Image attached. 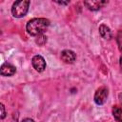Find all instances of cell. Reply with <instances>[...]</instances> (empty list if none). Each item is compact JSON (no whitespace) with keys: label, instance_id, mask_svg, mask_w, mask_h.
<instances>
[{"label":"cell","instance_id":"6da1fadb","mask_svg":"<svg viewBox=\"0 0 122 122\" xmlns=\"http://www.w3.org/2000/svg\"><path fill=\"white\" fill-rule=\"evenodd\" d=\"M49 26H50V20L49 19L32 18L27 23L26 30L30 35L39 36V35H42L48 30Z\"/></svg>","mask_w":122,"mask_h":122},{"label":"cell","instance_id":"7a4b0ae2","mask_svg":"<svg viewBox=\"0 0 122 122\" xmlns=\"http://www.w3.org/2000/svg\"><path fill=\"white\" fill-rule=\"evenodd\" d=\"M30 4V2L29 0H20V1L14 2L11 7V14L15 18L24 17L29 10Z\"/></svg>","mask_w":122,"mask_h":122},{"label":"cell","instance_id":"3957f363","mask_svg":"<svg viewBox=\"0 0 122 122\" xmlns=\"http://www.w3.org/2000/svg\"><path fill=\"white\" fill-rule=\"evenodd\" d=\"M108 94H109V92H108V89L106 87H100L96 90L95 93H94V102L97 104V105H103L106 101H107V98H108Z\"/></svg>","mask_w":122,"mask_h":122},{"label":"cell","instance_id":"277c9868","mask_svg":"<svg viewBox=\"0 0 122 122\" xmlns=\"http://www.w3.org/2000/svg\"><path fill=\"white\" fill-rule=\"evenodd\" d=\"M31 64L38 72H42L46 69V61L41 55H34L31 59Z\"/></svg>","mask_w":122,"mask_h":122},{"label":"cell","instance_id":"5b68a950","mask_svg":"<svg viewBox=\"0 0 122 122\" xmlns=\"http://www.w3.org/2000/svg\"><path fill=\"white\" fill-rule=\"evenodd\" d=\"M61 59L67 64H72L76 60V54L71 50H64L61 51Z\"/></svg>","mask_w":122,"mask_h":122},{"label":"cell","instance_id":"8992f818","mask_svg":"<svg viewBox=\"0 0 122 122\" xmlns=\"http://www.w3.org/2000/svg\"><path fill=\"white\" fill-rule=\"evenodd\" d=\"M107 4H108L107 1H101V0H97V1H85L84 2V5L90 10H100L101 8H103Z\"/></svg>","mask_w":122,"mask_h":122},{"label":"cell","instance_id":"52a82bcc","mask_svg":"<svg viewBox=\"0 0 122 122\" xmlns=\"http://www.w3.org/2000/svg\"><path fill=\"white\" fill-rule=\"evenodd\" d=\"M0 71L3 76H11L16 72V68L10 63H4L1 66Z\"/></svg>","mask_w":122,"mask_h":122},{"label":"cell","instance_id":"ba28073f","mask_svg":"<svg viewBox=\"0 0 122 122\" xmlns=\"http://www.w3.org/2000/svg\"><path fill=\"white\" fill-rule=\"evenodd\" d=\"M99 33H100V35H101L104 39L110 40V39L112 38V33L111 29H110L107 25H105V24L100 25V27H99Z\"/></svg>","mask_w":122,"mask_h":122},{"label":"cell","instance_id":"9c48e42d","mask_svg":"<svg viewBox=\"0 0 122 122\" xmlns=\"http://www.w3.org/2000/svg\"><path fill=\"white\" fill-rule=\"evenodd\" d=\"M112 115L116 122H122V106L115 105L112 108Z\"/></svg>","mask_w":122,"mask_h":122},{"label":"cell","instance_id":"30bf717a","mask_svg":"<svg viewBox=\"0 0 122 122\" xmlns=\"http://www.w3.org/2000/svg\"><path fill=\"white\" fill-rule=\"evenodd\" d=\"M116 42L118 45V49L120 51H122V30H119L116 35Z\"/></svg>","mask_w":122,"mask_h":122},{"label":"cell","instance_id":"8fae6325","mask_svg":"<svg viewBox=\"0 0 122 122\" xmlns=\"http://www.w3.org/2000/svg\"><path fill=\"white\" fill-rule=\"evenodd\" d=\"M35 42H36L38 45L43 46V45L47 42V37H46V36H44L43 34H42V35H39V36H37V38H36Z\"/></svg>","mask_w":122,"mask_h":122},{"label":"cell","instance_id":"7c38bea8","mask_svg":"<svg viewBox=\"0 0 122 122\" xmlns=\"http://www.w3.org/2000/svg\"><path fill=\"white\" fill-rule=\"evenodd\" d=\"M0 109H1V119H4L6 116V111H5V107L2 103L0 104Z\"/></svg>","mask_w":122,"mask_h":122},{"label":"cell","instance_id":"4fadbf2b","mask_svg":"<svg viewBox=\"0 0 122 122\" xmlns=\"http://www.w3.org/2000/svg\"><path fill=\"white\" fill-rule=\"evenodd\" d=\"M22 122H35V121L31 118H25V119L22 120Z\"/></svg>","mask_w":122,"mask_h":122},{"label":"cell","instance_id":"5bb4252c","mask_svg":"<svg viewBox=\"0 0 122 122\" xmlns=\"http://www.w3.org/2000/svg\"><path fill=\"white\" fill-rule=\"evenodd\" d=\"M56 3H57V4H59V5H68V4L70 3V1H67V2H62V1H56Z\"/></svg>","mask_w":122,"mask_h":122},{"label":"cell","instance_id":"9a60e30c","mask_svg":"<svg viewBox=\"0 0 122 122\" xmlns=\"http://www.w3.org/2000/svg\"><path fill=\"white\" fill-rule=\"evenodd\" d=\"M118 99H119L120 105L122 106V92H121V93H119V95H118Z\"/></svg>","mask_w":122,"mask_h":122},{"label":"cell","instance_id":"2e32d148","mask_svg":"<svg viewBox=\"0 0 122 122\" xmlns=\"http://www.w3.org/2000/svg\"><path fill=\"white\" fill-rule=\"evenodd\" d=\"M120 67L122 68V55L120 56Z\"/></svg>","mask_w":122,"mask_h":122}]
</instances>
